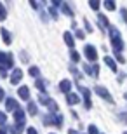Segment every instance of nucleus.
Instances as JSON below:
<instances>
[{"label":"nucleus","instance_id":"f257e3e1","mask_svg":"<svg viewBox=\"0 0 127 134\" xmlns=\"http://www.w3.org/2000/svg\"><path fill=\"white\" fill-rule=\"evenodd\" d=\"M94 91L98 92L99 96H101L104 101H108V103H113V98H112V94H110V91L106 89V87H103V85H96L94 87Z\"/></svg>","mask_w":127,"mask_h":134},{"label":"nucleus","instance_id":"f03ea898","mask_svg":"<svg viewBox=\"0 0 127 134\" xmlns=\"http://www.w3.org/2000/svg\"><path fill=\"white\" fill-rule=\"evenodd\" d=\"M84 54H85V58H87L89 61H96L98 59V51H96V47L94 45H85L84 47Z\"/></svg>","mask_w":127,"mask_h":134},{"label":"nucleus","instance_id":"7ed1b4c3","mask_svg":"<svg viewBox=\"0 0 127 134\" xmlns=\"http://www.w3.org/2000/svg\"><path fill=\"white\" fill-rule=\"evenodd\" d=\"M78 91L82 92V98H84V104H85V108H91L92 103H91V91L87 87H84V85H78Z\"/></svg>","mask_w":127,"mask_h":134},{"label":"nucleus","instance_id":"20e7f679","mask_svg":"<svg viewBox=\"0 0 127 134\" xmlns=\"http://www.w3.org/2000/svg\"><path fill=\"white\" fill-rule=\"evenodd\" d=\"M84 70H85V73H87V75H91V77H94V79L99 77V65H96V63H94V65L85 63V65H84Z\"/></svg>","mask_w":127,"mask_h":134},{"label":"nucleus","instance_id":"39448f33","mask_svg":"<svg viewBox=\"0 0 127 134\" xmlns=\"http://www.w3.org/2000/svg\"><path fill=\"white\" fill-rule=\"evenodd\" d=\"M112 47L115 49V52H122L124 51V42L120 37H112Z\"/></svg>","mask_w":127,"mask_h":134},{"label":"nucleus","instance_id":"423d86ee","mask_svg":"<svg viewBox=\"0 0 127 134\" xmlns=\"http://www.w3.org/2000/svg\"><path fill=\"white\" fill-rule=\"evenodd\" d=\"M59 91H61V92H63V94H70V92H71V82H70V80H61V82H59Z\"/></svg>","mask_w":127,"mask_h":134},{"label":"nucleus","instance_id":"0eeeda50","mask_svg":"<svg viewBox=\"0 0 127 134\" xmlns=\"http://www.w3.org/2000/svg\"><path fill=\"white\" fill-rule=\"evenodd\" d=\"M59 7H61V10H63L64 14L68 16V18H73V9H71V7H70V4L68 2H61V5H59Z\"/></svg>","mask_w":127,"mask_h":134},{"label":"nucleus","instance_id":"6e6552de","mask_svg":"<svg viewBox=\"0 0 127 134\" xmlns=\"http://www.w3.org/2000/svg\"><path fill=\"white\" fill-rule=\"evenodd\" d=\"M66 103H68V104H77V103H80V96L75 94V92H70V94H66Z\"/></svg>","mask_w":127,"mask_h":134},{"label":"nucleus","instance_id":"1a4fd4ad","mask_svg":"<svg viewBox=\"0 0 127 134\" xmlns=\"http://www.w3.org/2000/svg\"><path fill=\"white\" fill-rule=\"evenodd\" d=\"M98 21H99V25L103 26L101 30H106V28H110V21H108V18H106V16L98 14Z\"/></svg>","mask_w":127,"mask_h":134},{"label":"nucleus","instance_id":"9d476101","mask_svg":"<svg viewBox=\"0 0 127 134\" xmlns=\"http://www.w3.org/2000/svg\"><path fill=\"white\" fill-rule=\"evenodd\" d=\"M103 61H104V63H106V65L110 66V68H112L113 71H118V66H117V63H115V61H113L112 58H110V56H104V59H103Z\"/></svg>","mask_w":127,"mask_h":134},{"label":"nucleus","instance_id":"9b49d317","mask_svg":"<svg viewBox=\"0 0 127 134\" xmlns=\"http://www.w3.org/2000/svg\"><path fill=\"white\" fill-rule=\"evenodd\" d=\"M63 37H64V42H66V45H70V47H73V45H75V38H73V35L70 33V31H66Z\"/></svg>","mask_w":127,"mask_h":134},{"label":"nucleus","instance_id":"f8f14e48","mask_svg":"<svg viewBox=\"0 0 127 134\" xmlns=\"http://www.w3.org/2000/svg\"><path fill=\"white\" fill-rule=\"evenodd\" d=\"M70 58H71V61H73V63H78V61H80V54H78L75 49L70 51Z\"/></svg>","mask_w":127,"mask_h":134},{"label":"nucleus","instance_id":"ddd939ff","mask_svg":"<svg viewBox=\"0 0 127 134\" xmlns=\"http://www.w3.org/2000/svg\"><path fill=\"white\" fill-rule=\"evenodd\" d=\"M70 71H71V73H73L75 77H77V80H82V77H84V75L80 73V70H78V68H75V66L71 65V66H70Z\"/></svg>","mask_w":127,"mask_h":134},{"label":"nucleus","instance_id":"4468645a","mask_svg":"<svg viewBox=\"0 0 127 134\" xmlns=\"http://www.w3.org/2000/svg\"><path fill=\"white\" fill-rule=\"evenodd\" d=\"M103 5H104V7H106L108 10H115V9H117L115 2H112V0H104V2H103Z\"/></svg>","mask_w":127,"mask_h":134},{"label":"nucleus","instance_id":"2eb2a0df","mask_svg":"<svg viewBox=\"0 0 127 134\" xmlns=\"http://www.w3.org/2000/svg\"><path fill=\"white\" fill-rule=\"evenodd\" d=\"M49 110H51V113H58V103H56V101H51L49 99Z\"/></svg>","mask_w":127,"mask_h":134},{"label":"nucleus","instance_id":"dca6fc26","mask_svg":"<svg viewBox=\"0 0 127 134\" xmlns=\"http://www.w3.org/2000/svg\"><path fill=\"white\" fill-rule=\"evenodd\" d=\"M99 5H101V4H99L98 0H91V2H89V7H91V9H94V10H98Z\"/></svg>","mask_w":127,"mask_h":134},{"label":"nucleus","instance_id":"f3484780","mask_svg":"<svg viewBox=\"0 0 127 134\" xmlns=\"http://www.w3.org/2000/svg\"><path fill=\"white\" fill-rule=\"evenodd\" d=\"M19 94L23 96V99H28V96H30V91L26 89V87H21V91H19Z\"/></svg>","mask_w":127,"mask_h":134},{"label":"nucleus","instance_id":"a211bd4d","mask_svg":"<svg viewBox=\"0 0 127 134\" xmlns=\"http://www.w3.org/2000/svg\"><path fill=\"white\" fill-rule=\"evenodd\" d=\"M84 25H85V30H87L89 33H91V31L94 30V28H92V25H91V23H89V19H87V18H85V19H84Z\"/></svg>","mask_w":127,"mask_h":134},{"label":"nucleus","instance_id":"6ab92c4d","mask_svg":"<svg viewBox=\"0 0 127 134\" xmlns=\"http://www.w3.org/2000/svg\"><path fill=\"white\" fill-rule=\"evenodd\" d=\"M75 37H77V38H80V40H82L84 37H85V33H84L82 30H78V28H75Z\"/></svg>","mask_w":127,"mask_h":134},{"label":"nucleus","instance_id":"aec40b11","mask_svg":"<svg viewBox=\"0 0 127 134\" xmlns=\"http://www.w3.org/2000/svg\"><path fill=\"white\" fill-rule=\"evenodd\" d=\"M115 58H117L118 63H125V58L122 56V52H115Z\"/></svg>","mask_w":127,"mask_h":134},{"label":"nucleus","instance_id":"412c9836","mask_svg":"<svg viewBox=\"0 0 127 134\" xmlns=\"http://www.w3.org/2000/svg\"><path fill=\"white\" fill-rule=\"evenodd\" d=\"M37 87H38V89L40 91H45V82H44V80H37Z\"/></svg>","mask_w":127,"mask_h":134},{"label":"nucleus","instance_id":"4be33fe9","mask_svg":"<svg viewBox=\"0 0 127 134\" xmlns=\"http://www.w3.org/2000/svg\"><path fill=\"white\" fill-rule=\"evenodd\" d=\"M87 134H99V131L96 129V125H89V131H87Z\"/></svg>","mask_w":127,"mask_h":134},{"label":"nucleus","instance_id":"5701e85b","mask_svg":"<svg viewBox=\"0 0 127 134\" xmlns=\"http://www.w3.org/2000/svg\"><path fill=\"white\" fill-rule=\"evenodd\" d=\"M120 12H122V19L127 21V9H125V7H122V9H120Z\"/></svg>","mask_w":127,"mask_h":134},{"label":"nucleus","instance_id":"b1692460","mask_svg":"<svg viewBox=\"0 0 127 134\" xmlns=\"http://www.w3.org/2000/svg\"><path fill=\"white\" fill-rule=\"evenodd\" d=\"M118 119H120V120H124V122H127V113H125V111L118 113Z\"/></svg>","mask_w":127,"mask_h":134},{"label":"nucleus","instance_id":"393cba45","mask_svg":"<svg viewBox=\"0 0 127 134\" xmlns=\"http://www.w3.org/2000/svg\"><path fill=\"white\" fill-rule=\"evenodd\" d=\"M124 79H125V73H124V71H120V73H118V84H122Z\"/></svg>","mask_w":127,"mask_h":134},{"label":"nucleus","instance_id":"a878e982","mask_svg":"<svg viewBox=\"0 0 127 134\" xmlns=\"http://www.w3.org/2000/svg\"><path fill=\"white\" fill-rule=\"evenodd\" d=\"M30 75H35V77H37V75H38V68H30Z\"/></svg>","mask_w":127,"mask_h":134},{"label":"nucleus","instance_id":"bb28decb","mask_svg":"<svg viewBox=\"0 0 127 134\" xmlns=\"http://www.w3.org/2000/svg\"><path fill=\"white\" fill-rule=\"evenodd\" d=\"M19 79H21V71H16V73H14V79H12V80H14V82H18Z\"/></svg>","mask_w":127,"mask_h":134},{"label":"nucleus","instance_id":"cd10ccee","mask_svg":"<svg viewBox=\"0 0 127 134\" xmlns=\"http://www.w3.org/2000/svg\"><path fill=\"white\" fill-rule=\"evenodd\" d=\"M30 113H37V106H35V104H30Z\"/></svg>","mask_w":127,"mask_h":134},{"label":"nucleus","instance_id":"c85d7f7f","mask_svg":"<svg viewBox=\"0 0 127 134\" xmlns=\"http://www.w3.org/2000/svg\"><path fill=\"white\" fill-rule=\"evenodd\" d=\"M51 16H52L54 19H58V10H56V9H51Z\"/></svg>","mask_w":127,"mask_h":134},{"label":"nucleus","instance_id":"c756f323","mask_svg":"<svg viewBox=\"0 0 127 134\" xmlns=\"http://www.w3.org/2000/svg\"><path fill=\"white\" fill-rule=\"evenodd\" d=\"M28 134H38V132H37L35 129H28Z\"/></svg>","mask_w":127,"mask_h":134},{"label":"nucleus","instance_id":"7c9ffc66","mask_svg":"<svg viewBox=\"0 0 127 134\" xmlns=\"http://www.w3.org/2000/svg\"><path fill=\"white\" fill-rule=\"evenodd\" d=\"M68 134H78V132H77L75 129H70V131H68Z\"/></svg>","mask_w":127,"mask_h":134},{"label":"nucleus","instance_id":"2f4dec72","mask_svg":"<svg viewBox=\"0 0 127 134\" xmlns=\"http://www.w3.org/2000/svg\"><path fill=\"white\" fill-rule=\"evenodd\" d=\"M124 98H125V101H127V92H125V94H124Z\"/></svg>","mask_w":127,"mask_h":134},{"label":"nucleus","instance_id":"473e14b6","mask_svg":"<svg viewBox=\"0 0 127 134\" xmlns=\"http://www.w3.org/2000/svg\"><path fill=\"white\" fill-rule=\"evenodd\" d=\"M124 134H127V131H125V132H124Z\"/></svg>","mask_w":127,"mask_h":134}]
</instances>
